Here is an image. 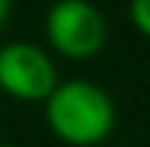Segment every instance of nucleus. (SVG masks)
<instances>
[{"mask_svg":"<svg viewBox=\"0 0 150 147\" xmlns=\"http://www.w3.org/2000/svg\"><path fill=\"white\" fill-rule=\"evenodd\" d=\"M46 124L58 141L69 147H98L115 130V104L110 92L93 81H58L43 101Z\"/></svg>","mask_w":150,"mask_h":147,"instance_id":"f257e3e1","label":"nucleus"},{"mask_svg":"<svg viewBox=\"0 0 150 147\" xmlns=\"http://www.w3.org/2000/svg\"><path fill=\"white\" fill-rule=\"evenodd\" d=\"M107 20L93 0H55L46 12V40L69 61H90L107 46Z\"/></svg>","mask_w":150,"mask_h":147,"instance_id":"f03ea898","label":"nucleus"},{"mask_svg":"<svg viewBox=\"0 0 150 147\" xmlns=\"http://www.w3.org/2000/svg\"><path fill=\"white\" fill-rule=\"evenodd\" d=\"M58 87L55 64L46 49L32 40L0 46V90L23 104H43Z\"/></svg>","mask_w":150,"mask_h":147,"instance_id":"7ed1b4c3","label":"nucleus"},{"mask_svg":"<svg viewBox=\"0 0 150 147\" xmlns=\"http://www.w3.org/2000/svg\"><path fill=\"white\" fill-rule=\"evenodd\" d=\"M130 20L139 35L150 37V0H130Z\"/></svg>","mask_w":150,"mask_h":147,"instance_id":"20e7f679","label":"nucleus"},{"mask_svg":"<svg viewBox=\"0 0 150 147\" xmlns=\"http://www.w3.org/2000/svg\"><path fill=\"white\" fill-rule=\"evenodd\" d=\"M9 15H12V0H0V29L6 26Z\"/></svg>","mask_w":150,"mask_h":147,"instance_id":"39448f33","label":"nucleus"},{"mask_svg":"<svg viewBox=\"0 0 150 147\" xmlns=\"http://www.w3.org/2000/svg\"><path fill=\"white\" fill-rule=\"evenodd\" d=\"M0 147H15V144H6V141H0Z\"/></svg>","mask_w":150,"mask_h":147,"instance_id":"423d86ee","label":"nucleus"}]
</instances>
